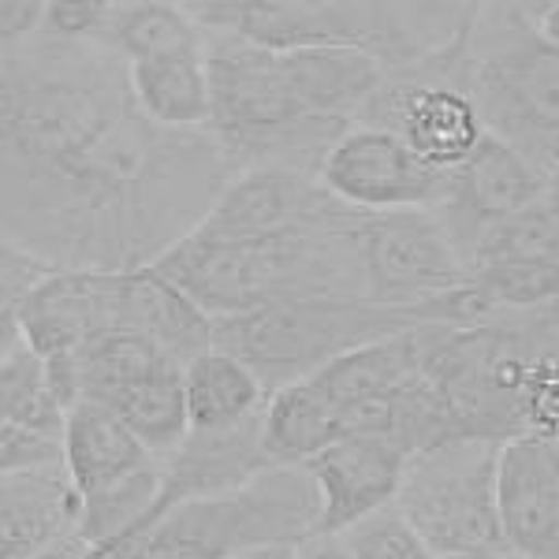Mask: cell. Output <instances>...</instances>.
Segmentation results:
<instances>
[{"mask_svg": "<svg viewBox=\"0 0 559 559\" xmlns=\"http://www.w3.org/2000/svg\"><path fill=\"white\" fill-rule=\"evenodd\" d=\"M236 176L210 131L157 128L134 102L64 157L4 173V239L60 269H150Z\"/></svg>", "mask_w": 559, "mask_h": 559, "instance_id": "obj_1", "label": "cell"}, {"mask_svg": "<svg viewBox=\"0 0 559 559\" xmlns=\"http://www.w3.org/2000/svg\"><path fill=\"white\" fill-rule=\"evenodd\" d=\"M358 221L362 213L347 210L336 221L250 242H221L194 231L153 269L183 287L213 321L299 299H366L355 247Z\"/></svg>", "mask_w": 559, "mask_h": 559, "instance_id": "obj_2", "label": "cell"}, {"mask_svg": "<svg viewBox=\"0 0 559 559\" xmlns=\"http://www.w3.org/2000/svg\"><path fill=\"white\" fill-rule=\"evenodd\" d=\"M489 306L471 287L452 292L426 306H381L369 299H299L276 302L242 318L216 321L213 347L236 355L261 377L269 392L321 373L350 350L426 329V324H455L471 329Z\"/></svg>", "mask_w": 559, "mask_h": 559, "instance_id": "obj_3", "label": "cell"}, {"mask_svg": "<svg viewBox=\"0 0 559 559\" xmlns=\"http://www.w3.org/2000/svg\"><path fill=\"white\" fill-rule=\"evenodd\" d=\"M205 60L213 90V116L205 131L236 165V173L276 165L318 179L329 150L344 139L347 128H355L306 116L287 83L284 57L273 49L231 34H210Z\"/></svg>", "mask_w": 559, "mask_h": 559, "instance_id": "obj_4", "label": "cell"}, {"mask_svg": "<svg viewBox=\"0 0 559 559\" xmlns=\"http://www.w3.org/2000/svg\"><path fill=\"white\" fill-rule=\"evenodd\" d=\"M471 94L485 128L552 176V150L559 142V45L540 38L522 8L477 12Z\"/></svg>", "mask_w": 559, "mask_h": 559, "instance_id": "obj_5", "label": "cell"}, {"mask_svg": "<svg viewBox=\"0 0 559 559\" xmlns=\"http://www.w3.org/2000/svg\"><path fill=\"white\" fill-rule=\"evenodd\" d=\"M318 489L302 466H269L236 492L168 511L139 559H236L250 548L302 545L318 534Z\"/></svg>", "mask_w": 559, "mask_h": 559, "instance_id": "obj_6", "label": "cell"}, {"mask_svg": "<svg viewBox=\"0 0 559 559\" xmlns=\"http://www.w3.org/2000/svg\"><path fill=\"white\" fill-rule=\"evenodd\" d=\"M500 448L503 440L496 437H459L407 463L395 508L437 556L508 545L496 503Z\"/></svg>", "mask_w": 559, "mask_h": 559, "instance_id": "obj_7", "label": "cell"}, {"mask_svg": "<svg viewBox=\"0 0 559 559\" xmlns=\"http://www.w3.org/2000/svg\"><path fill=\"white\" fill-rule=\"evenodd\" d=\"M355 247L366 273V299L381 306H426L471 287V265L432 210L362 213Z\"/></svg>", "mask_w": 559, "mask_h": 559, "instance_id": "obj_8", "label": "cell"}, {"mask_svg": "<svg viewBox=\"0 0 559 559\" xmlns=\"http://www.w3.org/2000/svg\"><path fill=\"white\" fill-rule=\"evenodd\" d=\"M358 123L392 131L414 157L440 176H452L489 134L471 94V75H388L381 94L369 102Z\"/></svg>", "mask_w": 559, "mask_h": 559, "instance_id": "obj_9", "label": "cell"}, {"mask_svg": "<svg viewBox=\"0 0 559 559\" xmlns=\"http://www.w3.org/2000/svg\"><path fill=\"white\" fill-rule=\"evenodd\" d=\"M448 179L421 165L403 139L373 123H355L329 150L318 183L336 202L358 213L437 210L448 194Z\"/></svg>", "mask_w": 559, "mask_h": 559, "instance_id": "obj_10", "label": "cell"}, {"mask_svg": "<svg viewBox=\"0 0 559 559\" xmlns=\"http://www.w3.org/2000/svg\"><path fill=\"white\" fill-rule=\"evenodd\" d=\"M128 273L57 269L4 318V344L26 340L41 358L75 355L108 332H123Z\"/></svg>", "mask_w": 559, "mask_h": 559, "instance_id": "obj_11", "label": "cell"}, {"mask_svg": "<svg viewBox=\"0 0 559 559\" xmlns=\"http://www.w3.org/2000/svg\"><path fill=\"white\" fill-rule=\"evenodd\" d=\"M548 194H552V176L545 168H537L511 142L496 139L489 131L481 139V146L452 173L444 202L432 213L440 216L455 250L471 265V254L485 228H492L503 216L526 210V205L545 202Z\"/></svg>", "mask_w": 559, "mask_h": 559, "instance_id": "obj_12", "label": "cell"}, {"mask_svg": "<svg viewBox=\"0 0 559 559\" xmlns=\"http://www.w3.org/2000/svg\"><path fill=\"white\" fill-rule=\"evenodd\" d=\"M350 205L336 202L318 179L292 173V168L261 165L247 168L224 187L216 198L213 213L198 228V236L221 239V242H250L284 236L292 228L306 224H324L347 213Z\"/></svg>", "mask_w": 559, "mask_h": 559, "instance_id": "obj_13", "label": "cell"}, {"mask_svg": "<svg viewBox=\"0 0 559 559\" xmlns=\"http://www.w3.org/2000/svg\"><path fill=\"white\" fill-rule=\"evenodd\" d=\"M411 459L377 437H344L302 466L318 489V534H347L400 500Z\"/></svg>", "mask_w": 559, "mask_h": 559, "instance_id": "obj_14", "label": "cell"}, {"mask_svg": "<svg viewBox=\"0 0 559 559\" xmlns=\"http://www.w3.org/2000/svg\"><path fill=\"white\" fill-rule=\"evenodd\" d=\"M64 463L83 503L128 492L131 485H142L165 471V463L134 437L128 421L108 403L94 400H83L68 414Z\"/></svg>", "mask_w": 559, "mask_h": 559, "instance_id": "obj_15", "label": "cell"}, {"mask_svg": "<svg viewBox=\"0 0 559 559\" xmlns=\"http://www.w3.org/2000/svg\"><path fill=\"white\" fill-rule=\"evenodd\" d=\"M265 448H261V414L247 426L198 432L179 444L173 459H165V477H160V496L153 503L150 530L179 503L210 500V496L236 492L247 481H254L261 471H269Z\"/></svg>", "mask_w": 559, "mask_h": 559, "instance_id": "obj_16", "label": "cell"}, {"mask_svg": "<svg viewBox=\"0 0 559 559\" xmlns=\"http://www.w3.org/2000/svg\"><path fill=\"white\" fill-rule=\"evenodd\" d=\"M83 496L68 463L4 474L0 489V559H38L79 537Z\"/></svg>", "mask_w": 559, "mask_h": 559, "instance_id": "obj_17", "label": "cell"}, {"mask_svg": "<svg viewBox=\"0 0 559 559\" xmlns=\"http://www.w3.org/2000/svg\"><path fill=\"white\" fill-rule=\"evenodd\" d=\"M284 57L287 83L306 108V116L329 123H358L377 94L388 83L381 57L350 45H318V49H292Z\"/></svg>", "mask_w": 559, "mask_h": 559, "instance_id": "obj_18", "label": "cell"}, {"mask_svg": "<svg viewBox=\"0 0 559 559\" xmlns=\"http://www.w3.org/2000/svg\"><path fill=\"white\" fill-rule=\"evenodd\" d=\"M496 503L508 548L526 559H559V503L540 463L537 432H515L503 440Z\"/></svg>", "mask_w": 559, "mask_h": 559, "instance_id": "obj_19", "label": "cell"}, {"mask_svg": "<svg viewBox=\"0 0 559 559\" xmlns=\"http://www.w3.org/2000/svg\"><path fill=\"white\" fill-rule=\"evenodd\" d=\"M123 332L153 340L179 366H191L198 355L213 350L216 321L198 306L183 287L157 269H131L123 295Z\"/></svg>", "mask_w": 559, "mask_h": 559, "instance_id": "obj_20", "label": "cell"}, {"mask_svg": "<svg viewBox=\"0 0 559 559\" xmlns=\"http://www.w3.org/2000/svg\"><path fill=\"white\" fill-rule=\"evenodd\" d=\"M437 329L440 324H426V329L400 332V336L366 344L344 358H336L332 366H324L310 381L336 403L340 414H344L350 407H358V403L377 400V395H388V392H395V388L426 377Z\"/></svg>", "mask_w": 559, "mask_h": 559, "instance_id": "obj_21", "label": "cell"}, {"mask_svg": "<svg viewBox=\"0 0 559 559\" xmlns=\"http://www.w3.org/2000/svg\"><path fill=\"white\" fill-rule=\"evenodd\" d=\"M131 68V90L142 116L168 131H205L213 116L210 60L202 49L139 60Z\"/></svg>", "mask_w": 559, "mask_h": 559, "instance_id": "obj_22", "label": "cell"}, {"mask_svg": "<svg viewBox=\"0 0 559 559\" xmlns=\"http://www.w3.org/2000/svg\"><path fill=\"white\" fill-rule=\"evenodd\" d=\"M336 440H344V414L310 377L269 392L261 448L273 466H306Z\"/></svg>", "mask_w": 559, "mask_h": 559, "instance_id": "obj_23", "label": "cell"}, {"mask_svg": "<svg viewBox=\"0 0 559 559\" xmlns=\"http://www.w3.org/2000/svg\"><path fill=\"white\" fill-rule=\"evenodd\" d=\"M183 377H187L191 429L198 432L247 426L269 403V388L261 384L254 369L221 347L205 350L191 366H183Z\"/></svg>", "mask_w": 559, "mask_h": 559, "instance_id": "obj_24", "label": "cell"}, {"mask_svg": "<svg viewBox=\"0 0 559 559\" xmlns=\"http://www.w3.org/2000/svg\"><path fill=\"white\" fill-rule=\"evenodd\" d=\"M210 41L205 26L194 20L191 8L179 4H108L105 26L94 45H102L123 64L168 57V52L202 49Z\"/></svg>", "mask_w": 559, "mask_h": 559, "instance_id": "obj_25", "label": "cell"}, {"mask_svg": "<svg viewBox=\"0 0 559 559\" xmlns=\"http://www.w3.org/2000/svg\"><path fill=\"white\" fill-rule=\"evenodd\" d=\"M108 407L128 421L134 437H139L160 463L173 459L179 452V444L191 437L187 377H183V366L179 362L160 366L157 373L146 377L142 384H134L123 395H116Z\"/></svg>", "mask_w": 559, "mask_h": 559, "instance_id": "obj_26", "label": "cell"}, {"mask_svg": "<svg viewBox=\"0 0 559 559\" xmlns=\"http://www.w3.org/2000/svg\"><path fill=\"white\" fill-rule=\"evenodd\" d=\"M0 411L4 426L41 432V437L64 440L68 411L49 384L45 358L26 340H8L4 366H0Z\"/></svg>", "mask_w": 559, "mask_h": 559, "instance_id": "obj_27", "label": "cell"}, {"mask_svg": "<svg viewBox=\"0 0 559 559\" xmlns=\"http://www.w3.org/2000/svg\"><path fill=\"white\" fill-rule=\"evenodd\" d=\"M168 362H176V358H168L153 340L139 336V332H108V336L75 350L83 400L94 403H112L116 395L142 384Z\"/></svg>", "mask_w": 559, "mask_h": 559, "instance_id": "obj_28", "label": "cell"}, {"mask_svg": "<svg viewBox=\"0 0 559 559\" xmlns=\"http://www.w3.org/2000/svg\"><path fill=\"white\" fill-rule=\"evenodd\" d=\"M534 258H559V221L552 202H537L526 210L503 216L492 228L481 231L474 254L471 273L481 265H500V261H534Z\"/></svg>", "mask_w": 559, "mask_h": 559, "instance_id": "obj_29", "label": "cell"}, {"mask_svg": "<svg viewBox=\"0 0 559 559\" xmlns=\"http://www.w3.org/2000/svg\"><path fill=\"white\" fill-rule=\"evenodd\" d=\"M471 284L489 310H540V306H556L559 302V258L481 265V269H474Z\"/></svg>", "mask_w": 559, "mask_h": 559, "instance_id": "obj_30", "label": "cell"}, {"mask_svg": "<svg viewBox=\"0 0 559 559\" xmlns=\"http://www.w3.org/2000/svg\"><path fill=\"white\" fill-rule=\"evenodd\" d=\"M350 559H440L400 508H384L340 534Z\"/></svg>", "mask_w": 559, "mask_h": 559, "instance_id": "obj_31", "label": "cell"}, {"mask_svg": "<svg viewBox=\"0 0 559 559\" xmlns=\"http://www.w3.org/2000/svg\"><path fill=\"white\" fill-rule=\"evenodd\" d=\"M522 432L559 437V358H540L530 366L522 388Z\"/></svg>", "mask_w": 559, "mask_h": 559, "instance_id": "obj_32", "label": "cell"}, {"mask_svg": "<svg viewBox=\"0 0 559 559\" xmlns=\"http://www.w3.org/2000/svg\"><path fill=\"white\" fill-rule=\"evenodd\" d=\"M60 463H64V440L26 432L15 426H0V466H4V474L41 471V466H60Z\"/></svg>", "mask_w": 559, "mask_h": 559, "instance_id": "obj_33", "label": "cell"}, {"mask_svg": "<svg viewBox=\"0 0 559 559\" xmlns=\"http://www.w3.org/2000/svg\"><path fill=\"white\" fill-rule=\"evenodd\" d=\"M108 15V4H90V0H57L45 4V38L57 41H97Z\"/></svg>", "mask_w": 559, "mask_h": 559, "instance_id": "obj_34", "label": "cell"}, {"mask_svg": "<svg viewBox=\"0 0 559 559\" xmlns=\"http://www.w3.org/2000/svg\"><path fill=\"white\" fill-rule=\"evenodd\" d=\"M60 265L52 261L38 258L34 250L20 247V242H8L4 239V318L20 306L34 287L41 284L45 276H52Z\"/></svg>", "mask_w": 559, "mask_h": 559, "instance_id": "obj_35", "label": "cell"}, {"mask_svg": "<svg viewBox=\"0 0 559 559\" xmlns=\"http://www.w3.org/2000/svg\"><path fill=\"white\" fill-rule=\"evenodd\" d=\"M41 31H45V4H26V0L0 4V38H4V45L34 41Z\"/></svg>", "mask_w": 559, "mask_h": 559, "instance_id": "obj_36", "label": "cell"}, {"mask_svg": "<svg viewBox=\"0 0 559 559\" xmlns=\"http://www.w3.org/2000/svg\"><path fill=\"white\" fill-rule=\"evenodd\" d=\"M142 537L146 534H123V537L102 540V545H86L75 559H139Z\"/></svg>", "mask_w": 559, "mask_h": 559, "instance_id": "obj_37", "label": "cell"}, {"mask_svg": "<svg viewBox=\"0 0 559 559\" xmlns=\"http://www.w3.org/2000/svg\"><path fill=\"white\" fill-rule=\"evenodd\" d=\"M292 559H350L344 537H332V534H313L306 537L302 545H295Z\"/></svg>", "mask_w": 559, "mask_h": 559, "instance_id": "obj_38", "label": "cell"}, {"mask_svg": "<svg viewBox=\"0 0 559 559\" xmlns=\"http://www.w3.org/2000/svg\"><path fill=\"white\" fill-rule=\"evenodd\" d=\"M526 23L534 26L545 41L559 45V4H519Z\"/></svg>", "mask_w": 559, "mask_h": 559, "instance_id": "obj_39", "label": "cell"}, {"mask_svg": "<svg viewBox=\"0 0 559 559\" xmlns=\"http://www.w3.org/2000/svg\"><path fill=\"white\" fill-rule=\"evenodd\" d=\"M440 559H526V556H519L515 548H481V552H459V556H440Z\"/></svg>", "mask_w": 559, "mask_h": 559, "instance_id": "obj_40", "label": "cell"}, {"mask_svg": "<svg viewBox=\"0 0 559 559\" xmlns=\"http://www.w3.org/2000/svg\"><path fill=\"white\" fill-rule=\"evenodd\" d=\"M295 556V545H269V548H250L236 559H292Z\"/></svg>", "mask_w": 559, "mask_h": 559, "instance_id": "obj_41", "label": "cell"}, {"mask_svg": "<svg viewBox=\"0 0 559 559\" xmlns=\"http://www.w3.org/2000/svg\"><path fill=\"white\" fill-rule=\"evenodd\" d=\"M83 540H68V545H60V548H52V552H45L38 559H75L79 552H83Z\"/></svg>", "mask_w": 559, "mask_h": 559, "instance_id": "obj_42", "label": "cell"}, {"mask_svg": "<svg viewBox=\"0 0 559 559\" xmlns=\"http://www.w3.org/2000/svg\"><path fill=\"white\" fill-rule=\"evenodd\" d=\"M548 202H552V210H556V221H559V179H552V194H548Z\"/></svg>", "mask_w": 559, "mask_h": 559, "instance_id": "obj_43", "label": "cell"}, {"mask_svg": "<svg viewBox=\"0 0 559 559\" xmlns=\"http://www.w3.org/2000/svg\"><path fill=\"white\" fill-rule=\"evenodd\" d=\"M552 179H559V142H556V150H552Z\"/></svg>", "mask_w": 559, "mask_h": 559, "instance_id": "obj_44", "label": "cell"}]
</instances>
